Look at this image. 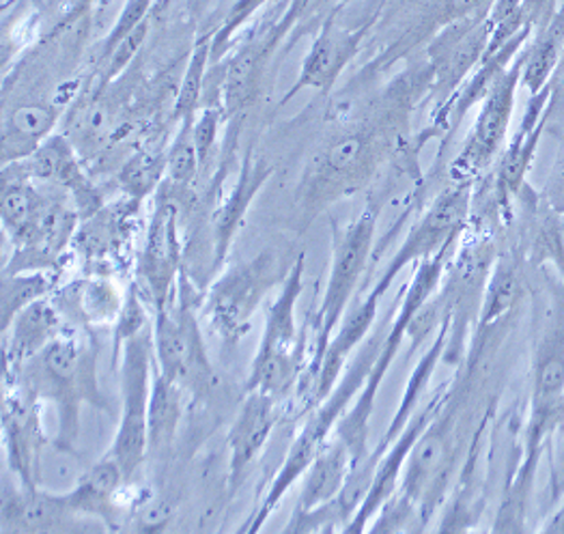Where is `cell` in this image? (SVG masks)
<instances>
[{
	"instance_id": "cell-1",
	"label": "cell",
	"mask_w": 564,
	"mask_h": 534,
	"mask_svg": "<svg viewBox=\"0 0 564 534\" xmlns=\"http://www.w3.org/2000/svg\"><path fill=\"white\" fill-rule=\"evenodd\" d=\"M7 380L18 382L40 401L46 399L56 407V446L61 450L76 453L83 405L89 403L115 416V407L108 403L97 382V345L94 339H76L74 335L63 333L22 369L7 373Z\"/></svg>"
},
{
	"instance_id": "cell-2",
	"label": "cell",
	"mask_w": 564,
	"mask_h": 534,
	"mask_svg": "<svg viewBox=\"0 0 564 534\" xmlns=\"http://www.w3.org/2000/svg\"><path fill=\"white\" fill-rule=\"evenodd\" d=\"M451 250L453 248H446V250L437 252L435 257L419 263L408 290L403 293V302L397 310V317L381 340V349L377 353L376 364L369 373L365 389L334 427V436L349 448L354 464L358 459H362L365 455H369V450H371L369 448V423H371V414H373V405H376L377 390L381 389L403 340L405 337H410V328H412L416 315L421 313V308L440 287V283L444 279V270L448 265Z\"/></svg>"
},
{
	"instance_id": "cell-3",
	"label": "cell",
	"mask_w": 564,
	"mask_h": 534,
	"mask_svg": "<svg viewBox=\"0 0 564 534\" xmlns=\"http://www.w3.org/2000/svg\"><path fill=\"white\" fill-rule=\"evenodd\" d=\"M376 203H369L351 222L338 225L332 222V263H329L328 285L322 297V304L313 317V358L308 362V389L322 364V358L328 349V342L345 317V308L354 299L356 290L367 272L376 248L377 231Z\"/></svg>"
},
{
	"instance_id": "cell-4",
	"label": "cell",
	"mask_w": 564,
	"mask_h": 534,
	"mask_svg": "<svg viewBox=\"0 0 564 534\" xmlns=\"http://www.w3.org/2000/svg\"><path fill=\"white\" fill-rule=\"evenodd\" d=\"M388 126L379 119L360 121L340 134H334L311 160L304 175L302 196L313 216L340 196L356 193L369 182L390 149Z\"/></svg>"
},
{
	"instance_id": "cell-5",
	"label": "cell",
	"mask_w": 564,
	"mask_h": 534,
	"mask_svg": "<svg viewBox=\"0 0 564 534\" xmlns=\"http://www.w3.org/2000/svg\"><path fill=\"white\" fill-rule=\"evenodd\" d=\"M304 268L306 257L302 252L291 263L281 293L265 313L263 337L252 358L246 390H259L274 399H284L300 382L304 369V342L300 340L295 308L304 292Z\"/></svg>"
},
{
	"instance_id": "cell-6",
	"label": "cell",
	"mask_w": 564,
	"mask_h": 534,
	"mask_svg": "<svg viewBox=\"0 0 564 534\" xmlns=\"http://www.w3.org/2000/svg\"><path fill=\"white\" fill-rule=\"evenodd\" d=\"M284 276L281 257L265 250L243 263L227 268L212 283L200 302V310L225 345L236 347L248 335L250 322L263 297L279 285V281H284Z\"/></svg>"
},
{
	"instance_id": "cell-7",
	"label": "cell",
	"mask_w": 564,
	"mask_h": 534,
	"mask_svg": "<svg viewBox=\"0 0 564 534\" xmlns=\"http://www.w3.org/2000/svg\"><path fill=\"white\" fill-rule=\"evenodd\" d=\"M153 328H144L141 335L128 340L121 353V396L123 410L119 418V429L110 444L108 455L115 457L130 483L149 450V394L153 380Z\"/></svg>"
},
{
	"instance_id": "cell-8",
	"label": "cell",
	"mask_w": 564,
	"mask_h": 534,
	"mask_svg": "<svg viewBox=\"0 0 564 534\" xmlns=\"http://www.w3.org/2000/svg\"><path fill=\"white\" fill-rule=\"evenodd\" d=\"M471 211V184H453L426 207L423 216L410 227V233L379 274L377 292L386 295L397 276L410 263H423L437 252L459 242Z\"/></svg>"
},
{
	"instance_id": "cell-9",
	"label": "cell",
	"mask_w": 564,
	"mask_h": 534,
	"mask_svg": "<svg viewBox=\"0 0 564 534\" xmlns=\"http://www.w3.org/2000/svg\"><path fill=\"white\" fill-rule=\"evenodd\" d=\"M521 54V52H519ZM498 76L480 101L470 134L451 166L453 184H471L500 153L511 128L516 98L521 85V56Z\"/></svg>"
},
{
	"instance_id": "cell-10",
	"label": "cell",
	"mask_w": 564,
	"mask_h": 534,
	"mask_svg": "<svg viewBox=\"0 0 564 534\" xmlns=\"http://www.w3.org/2000/svg\"><path fill=\"white\" fill-rule=\"evenodd\" d=\"M489 46V22L487 18L455 20L442 26L433 35L426 56L431 74V91L437 98V112L457 96L464 83L480 65ZM435 112V115H437Z\"/></svg>"
},
{
	"instance_id": "cell-11",
	"label": "cell",
	"mask_w": 564,
	"mask_h": 534,
	"mask_svg": "<svg viewBox=\"0 0 564 534\" xmlns=\"http://www.w3.org/2000/svg\"><path fill=\"white\" fill-rule=\"evenodd\" d=\"M40 399L18 382L7 380L2 405L4 459L24 489L40 487V457L44 448V429L40 416Z\"/></svg>"
},
{
	"instance_id": "cell-12",
	"label": "cell",
	"mask_w": 564,
	"mask_h": 534,
	"mask_svg": "<svg viewBox=\"0 0 564 534\" xmlns=\"http://www.w3.org/2000/svg\"><path fill=\"white\" fill-rule=\"evenodd\" d=\"M182 274V242L177 227V205L162 195L155 203L139 259V279L155 308L171 304Z\"/></svg>"
},
{
	"instance_id": "cell-13",
	"label": "cell",
	"mask_w": 564,
	"mask_h": 534,
	"mask_svg": "<svg viewBox=\"0 0 564 534\" xmlns=\"http://www.w3.org/2000/svg\"><path fill=\"white\" fill-rule=\"evenodd\" d=\"M367 33H369V24H362L358 29H347L338 24L334 18L326 20L319 33L315 35L313 46L302 61L300 76L281 99V106L289 103L306 89L328 96L334 85L338 83V78L343 76V72L347 69V65L360 52Z\"/></svg>"
},
{
	"instance_id": "cell-14",
	"label": "cell",
	"mask_w": 564,
	"mask_h": 534,
	"mask_svg": "<svg viewBox=\"0 0 564 534\" xmlns=\"http://www.w3.org/2000/svg\"><path fill=\"white\" fill-rule=\"evenodd\" d=\"M446 401H448V394H444V390H440L435 394V399H431L421 412H416L412 416V421L408 423L403 434L390 444V448L379 459L373 486L369 489L360 511L356 513V517L345 528V533H365L369 528V522L383 509V504L397 493L399 477H401L416 442L426 432V427L433 423V418L440 414V410Z\"/></svg>"
},
{
	"instance_id": "cell-15",
	"label": "cell",
	"mask_w": 564,
	"mask_h": 534,
	"mask_svg": "<svg viewBox=\"0 0 564 534\" xmlns=\"http://www.w3.org/2000/svg\"><path fill=\"white\" fill-rule=\"evenodd\" d=\"M272 394L259 390H246V396L237 410L236 421L227 434V446L231 450L229 459V475H227V498H234L248 470L265 448L268 439L272 436L279 414Z\"/></svg>"
},
{
	"instance_id": "cell-16",
	"label": "cell",
	"mask_w": 564,
	"mask_h": 534,
	"mask_svg": "<svg viewBox=\"0 0 564 534\" xmlns=\"http://www.w3.org/2000/svg\"><path fill=\"white\" fill-rule=\"evenodd\" d=\"M552 83L539 91L536 96H530V103L525 108L523 121L519 126L516 137L505 149L494 179V203L498 209L511 207L513 198L523 190V179L530 171V164L534 160L536 146L541 143V137L550 123L552 117Z\"/></svg>"
},
{
	"instance_id": "cell-17",
	"label": "cell",
	"mask_w": 564,
	"mask_h": 534,
	"mask_svg": "<svg viewBox=\"0 0 564 534\" xmlns=\"http://www.w3.org/2000/svg\"><path fill=\"white\" fill-rule=\"evenodd\" d=\"M80 517L65 493L44 489L4 486L2 489V531L18 533H67L83 528Z\"/></svg>"
},
{
	"instance_id": "cell-18",
	"label": "cell",
	"mask_w": 564,
	"mask_h": 534,
	"mask_svg": "<svg viewBox=\"0 0 564 534\" xmlns=\"http://www.w3.org/2000/svg\"><path fill=\"white\" fill-rule=\"evenodd\" d=\"M381 297L383 295L373 287L362 299H358L354 304V308L349 310L347 317H343L340 326L336 328L334 337L329 339L328 349H326L322 364L317 369V375L313 380L311 394H313L315 403H322L338 384L340 375L345 373L347 358L360 347V342L373 328Z\"/></svg>"
},
{
	"instance_id": "cell-19",
	"label": "cell",
	"mask_w": 564,
	"mask_h": 534,
	"mask_svg": "<svg viewBox=\"0 0 564 534\" xmlns=\"http://www.w3.org/2000/svg\"><path fill=\"white\" fill-rule=\"evenodd\" d=\"M272 173L274 171L265 160L254 157L252 153L246 155L231 193L227 195L223 205L214 214V268L216 270L225 265L234 240H236L239 229L243 227V220H246V214H248L252 200L268 184Z\"/></svg>"
},
{
	"instance_id": "cell-20",
	"label": "cell",
	"mask_w": 564,
	"mask_h": 534,
	"mask_svg": "<svg viewBox=\"0 0 564 534\" xmlns=\"http://www.w3.org/2000/svg\"><path fill=\"white\" fill-rule=\"evenodd\" d=\"M63 315L56 308L52 297H44L29 308H24L7 333L4 349V373H15L37 353H42L47 345L65 333Z\"/></svg>"
},
{
	"instance_id": "cell-21",
	"label": "cell",
	"mask_w": 564,
	"mask_h": 534,
	"mask_svg": "<svg viewBox=\"0 0 564 534\" xmlns=\"http://www.w3.org/2000/svg\"><path fill=\"white\" fill-rule=\"evenodd\" d=\"M58 108L47 101H22L4 108L2 162L13 164L31 157L46 143L56 126Z\"/></svg>"
},
{
	"instance_id": "cell-22",
	"label": "cell",
	"mask_w": 564,
	"mask_h": 534,
	"mask_svg": "<svg viewBox=\"0 0 564 534\" xmlns=\"http://www.w3.org/2000/svg\"><path fill=\"white\" fill-rule=\"evenodd\" d=\"M126 477L115 457L104 455L99 461L76 481V487L65 491L69 506L85 520H101L112 528L117 513V493L123 487Z\"/></svg>"
},
{
	"instance_id": "cell-23",
	"label": "cell",
	"mask_w": 564,
	"mask_h": 534,
	"mask_svg": "<svg viewBox=\"0 0 564 534\" xmlns=\"http://www.w3.org/2000/svg\"><path fill=\"white\" fill-rule=\"evenodd\" d=\"M351 466L349 448L332 434L306 470L293 511H313L332 502L343 491Z\"/></svg>"
},
{
	"instance_id": "cell-24",
	"label": "cell",
	"mask_w": 564,
	"mask_h": 534,
	"mask_svg": "<svg viewBox=\"0 0 564 534\" xmlns=\"http://www.w3.org/2000/svg\"><path fill=\"white\" fill-rule=\"evenodd\" d=\"M521 85L536 96L543 91L558 72L564 56V0L558 11L539 26L525 48L521 50Z\"/></svg>"
},
{
	"instance_id": "cell-25",
	"label": "cell",
	"mask_w": 564,
	"mask_h": 534,
	"mask_svg": "<svg viewBox=\"0 0 564 534\" xmlns=\"http://www.w3.org/2000/svg\"><path fill=\"white\" fill-rule=\"evenodd\" d=\"M52 299L63 317L80 326L115 324L126 295L108 281H80L63 292L52 293Z\"/></svg>"
},
{
	"instance_id": "cell-26",
	"label": "cell",
	"mask_w": 564,
	"mask_h": 534,
	"mask_svg": "<svg viewBox=\"0 0 564 534\" xmlns=\"http://www.w3.org/2000/svg\"><path fill=\"white\" fill-rule=\"evenodd\" d=\"M448 335H451V319H446L440 328H437V337L433 340V345L424 351L421 362L416 364L414 373L410 375L408 380V386L403 392V399H401V405L397 410V414L392 416L388 429L383 437L379 439L377 446H381L383 450L390 448V444L397 439V437L403 434V429L408 427V423L412 421V416L416 414V405H419V399L423 394L431 375L435 373V367L437 362L444 358V351H446V345H448Z\"/></svg>"
},
{
	"instance_id": "cell-27",
	"label": "cell",
	"mask_w": 564,
	"mask_h": 534,
	"mask_svg": "<svg viewBox=\"0 0 564 534\" xmlns=\"http://www.w3.org/2000/svg\"><path fill=\"white\" fill-rule=\"evenodd\" d=\"M182 384L166 378L158 369L153 371L151 394H149V448H166L177 434L184 414V396Z\"/></svg>"
},
{
	"instance_id": "cell-28",
	"label": "cell",
	"mask_w": 564,
	"mask_h": 534,
	"mask_svg": "<svg viewBox=\"0 0 564 534\" xmlns=\"http://www.w3.org/2000/svg\"><path fill=\"white\" fill-rule=\"evenodd\" d=\"M519 295V274L513 261L500 259L485 285L480 308H478V324H476V337H482L494 324H498L500 317H505Z\"/></svg>"
},
{
	"instance_id": "cell-29",
	"label": "cell",
	"mask_w": 564,
	"mask_h": 534,
	"mask_svg": "<svg viewBox=\"0 0 564 534\" xmlns=\"http://www.w3.org/2000/svg\"><path fill=\"white\" fill-rule=\"evenodd\" d=\"M56 287L54 272H4L2 274V333L31 304L50 297Z\"/></svg>"
},
{
	"instance_id": "cell-30",
	"label": "cell",
	"mask_w": 564,
	"mask_h": 534,
	"mask_svg": "<svg viewBox=\"0 0 564 534\" xmlns=\"http://www.w3.org/2000/svg\"><path fill=\"white\" fill-rule=\"evenodd\" d=\"M212 48H214V33H205L196 40L188 67L180 87V96L175 101V119L186 121L194 119L203 108L205 87H207V67L212 65Z\"/></svg>"
},
{
	"instance_id": "cell-31",
	"label": "cell",
	"mask_w": 564,
	"mask_h": 534,
	"mask_svg": "<svg viewBox=\"0 0 564 534\" xmlns=\"http://www.w3.org/2000/svg\"><path fill=\"white\" fill-rule=\"evenodd\" d=\"M194 119L180 121L177 137L166 153V173H169L171 182L177 186H189L196 179V175L200 173V162H198V153L194 145V137H192Z\"/></svg>"
},
{
	"instance_id": "cell-32",
	"label": "cell",
	"mask_w": 564,
	"mask_h": 534,
	"mask_svg": "<svg viewBox=\"0 0 564 534\" xmlns=\"http://www.w3.org/2000/svg\"><path fill=\"white\" fill-rule=\"evenodd\" d=\"M532 254L541 263H552L564 281V214L547 209L532 240Z\"/></svg>"
},
{
	"instance_id": "cell-33",
	"label": "cell",
	"mask_w": 564,
	"mask_h": 534,
	"mask_svg": "<svg viewBox=\"0 0 564 534\" xmlns=\"http://www.w3.org/2000/svg\"><path fill=\"white\" fill-rule=\"evenodd\" d=\"M144 328H149L147 324V310L142 304V295L139 292V285H130V290L126 292V299L121 306V313L115 322L112 328V351H115V362L119 360L123 345L130 339H134L137 335H141Z\"/></svg>"
},
{
	"instance_id": "cell-34",
	"label": "cell",
	"mask_w": 564,
	"mask_h": 534,
	"mask_svg": "<svg viewBox=\"0 0 564 534\" xmlns=\"http://www.w3.org/2000/svg\"><path fill=\"white\" fill-rule=\"evenodd\" d=\"M223 117H225L223 106H203V108L198 110L196 119H194L192 137H194V145H196V153H198L200 171L207 168L209 157H212V153H214V146L218 143Z\"/></svg>"
},
{
	"instance_id": "cell-35",
	"label": "cell",
	"mask_w": 564,
	"mask_h": 534,
	"mask_svg": "<svg viewBox=\"0 0 564 534\" xmlns=\"http://www.w3.org/2000/svg\"><path fill=\"white\" fill-rule=\"evenodd\" d=\"M162 166L166 168V162L160 164L149 153H139L126 164L121 173V182L134 200H141L142 196L149 195L155 188V184L160 182Z\"/></svg>"
},
{
	"instance_id": "cell-36",
	"label": "cell",
	"mask_w": 564,
	"mask_h": 534,
	"mask_svg": "<svg viewBox=\"0 0 564 534\" xmlns=\"http://www.w3.org/2000/svg\"><path fill=\"white\" fill-rule=\"evenodd\" d=\"M153 0H128L123 11L119 13L117 22L112 24L106 42H104V50H101V61H106L110 56V52L117 48L128 35H132L142 22L149 20V11H151Z\"/></svg>"
},
{
	"instance_id": "cell-37",
	"label": "cell",
	"mask_w": 564,
	"mask_h": 534,
	"mask_svg": "<svg viewBox=\"0 0 564 534\" xmlns=\"http://www.w3.org/2000/svg\"><path fill=\"white\" fill-rule=\"evenodd\" d=\"M147 33H149V20L142 22L132 35H128L117 48L110 52V56L104 61L106 63V67H104V80L106 83L115 80L137 58L139 50L142 48V44L147 40Z\"/></svg>"
},
{
	"instance_id": "cell-38",
	"label": "cell",
	"mask_w": 564,
	"mask_h": 534,
	"mask_svg": "<svg viewBox=\"0 0 564 534\" xmlns=\"http://www.w3.org/2000/svg\"><path fill=\"white\" fill-rule=\"evenodd\" d=\"M541 198L547 209L564 214V143L547 173V182L543 186Z\"/></svg>"
},
{
	"instance_id": "cell-39",
	"label": "cell",
	"mask_w": 564,
	"mask_h": 534,
	"mask_svg": "<svg viewBox=\"0 0 564 534\" xmlns=\"http://www.w3.org/2000/svg\"><path fill=\"white\" fill-rule=\"evenodd\" d=\"M558 7H561L558 0H523L525 24L536 31L547 20H552V15L558 11Z\"/></svg>"
},
{
	"instance_id": "cell-40",
	"label": "cell",
	"mask_w": 564,
	"mask_h": 534,
	"mask_svg": "<svg viewBox=\"0 0 564 534\" xmlns=\"http://www.w3.org/2000/svg\"><path fill=\"white\" fill-rule=\"evenodd\" d=\"M550 498L558 502L564 498V436L556 442L552 450V470H550Z\"/></svg>"
},
{
	"instance_id": "cell-41",
	"label": "cell",
	"mask_w": 564,
	"mask_h": 534,
	"mask_svg": "<svg viewBox=\"0 0 564 534\" xmlns=\"http://www.w3.org/2000/svg\"><path fill=\"white\" fill-rule=\"evenodd\" d=\"M552 94H554V98H558V101L564 99V56L561 65H558L556 76L552 78Z\"/></svg>"
}]
</instances>
